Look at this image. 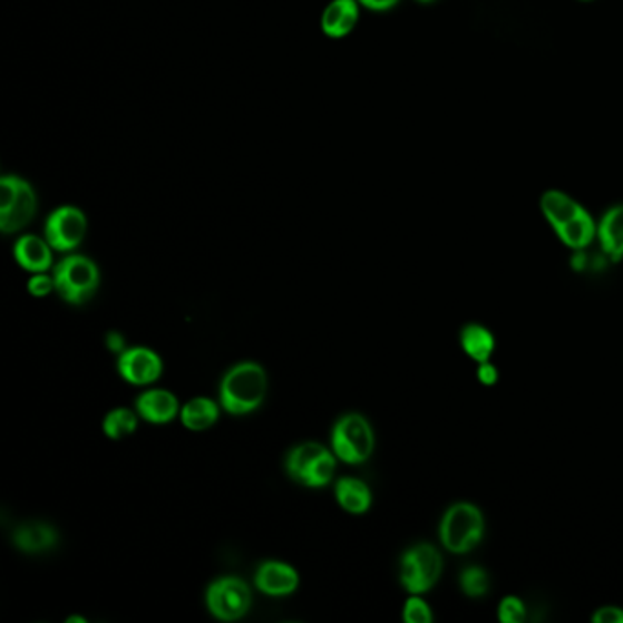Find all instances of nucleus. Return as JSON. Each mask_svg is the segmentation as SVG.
<instances>
[{"label":"nucleus","mask_w":623,"mask_h":623,"mask_svg":"<svg viewBox=\"0 0 623 623\" xmlns=\"http://www.w3.org/2000/svg\"><path fill=\"white\" fill-rule=\"evenodd\" d=\"M208 611L223 622H233L245 616L251 607L247 583L240 578H222L207 591Z\"/></svg>","instance_id":"nucleus-8"},{"label":"nucleus","mask_w":623,"mask_h":623,"mask_svg":"<svg viewBox=\"0 0 623 623\" xmlns=\"http://www.w3.org/2000/svg\"><path fill=\"white\" fill-rule=\"evenodd\" d=\"M254 582L269 596H288L299 587V574L288 563L267 562L260 565Z\"/></svg>","instance_id":"nucleus-11"},{"label":"nucleus","mask_w":623,"mask_h":623,"mask_svg":"<svg viewBox=\"0 0 623 623\" xmlns=\"http://www.w3.org/2000/svg\"><path fill=\"white\" fill-rule=\"evenodd\" d=\"M28 290H30L31 294H36V296H46L51 290H56V282L50 276H46V274L37 273L28 282Z\"/></svg>","instance_id":"nucleus-27"},{"label":"nucleus","mask_w":623,"mask_h":623,"mask_svg":"<svg viewBox=\"0 0 623 623\" xmlns=\"http://www.w3.org/2000/svg\"><path fill=\"white\" fill-rule=\"evenodd\" d=\"M593 622L596 623H623V609L602 607L594 613Z\"/></svg>","instance_id":"nucleus-28"},{"label":"nucleus","mask_w":623,"mask_h":623,"mask_svg":"<svg viewBox=\"0 0 623 623\" xmlns=\"http://www.w3.org/2000/svg\"><path fill=\"white\" fill-rule=\"evenodd\" d=\"M417 2H419V4H434L437 0H417Z\"/></svg>","instance_id":"nucleus-32"},{"label":"nucleus","mask_w":623,"mask_h":623,"mask_svg":"<svg viewBox=\"0 0 623 623\" xmlns=\"http://www.w3.org/2000/svg\"><path fill=\"white\" fill-rule=\"evenodd\" d=\"M37 213L36 191L21 176L0 178V228L2 233H17L33 220Z\"/></svg>","instance_id":"nucleus-3"},{"label":"nucleus","mask_w":623,"mask_h":623,"mask_svg":"<svg viewBox=\"0 0 623 623\" xmlns=\"http://www.w3.org/2000/svg\"><path fill=\"white\" fill-rule=\"evenodd\" d=\"M13 542L25 553H45L56 545L57 533L46 523H26L17 528Z\"/></svg>","instance_id":"nucleus-16"},{"label":"nucleus","mask_w":623,"mask_h":623,"mask_svg":"<svg viewBox=\"0 0 623 623\" xmlns=\"http://www.w3.org/2000/svg\"><path fill=\"white\" fill-rule=\"evenodd\" d=\"M497 377H499V373H497L496 370V366L490 364V362H481V364H479V370H477V379H479V382H481V384L485 386H494L497 382Z\"/></svg>","instance_id":"nucleus-30"},{"label":"nucleus","mask_w":623,"mask_h":623,"mask_svg":"<svg viewBox=\"0 0 623 623\" xmlns=\"http://www.w3.org/2000/svg\"><path fill=\"white\" fill-rule=\"evenodd\" d=\"M216 421H218V405L211 399L198 397L183 406L182 422L188 430H207Z\"/></svg>","instance_id":"nucleus-20"},{"label":"nucleus","mask_w":623,"mask_h":623,"mask_svg":"<svg viewBox=\"0 0 623 623\" xmlns=\"http://www.w3.org/2000/svg\"><path fill=\"white\" fill-rule=\"evenodd\" d=\"M107 342L111 351H121L125 348V339L119 333L108 334Z\"/></svg>","instance_id":"nucleus-31"},{"label":"nucleus","mask_w":623,"mask_h":623,"mask_svg":"<svg viewBox=\"0 0 623 623\" xmlns=\"http://www.w3.org/2000/svg\"><path fill=\"white\" fill-rule=\"evenodd\" d=\"M163 371V362L157 353L148 348H133L119 357V373L123 379L142 386L159 379Z\"/></svg>","instance_id":"nucleus-9"},{"label":"nucleus","mask_w":623,"mask_h":623,"mask_svg":"<svg viewBox=\"0 0 623 623\" xmlns=\"http://www.w3.org/2000/svg\"><path fill=\"white\" fill-rule=\"evenodd\" d=\"M137 413L145 421L154 425H165L173 421L178 413V399L167 390L145 391L136 402Z\"/></svg>","instance_id":"nucleus-13"},{"label":"nucleus","mask_w":623,"mask_h":623,"mask_svg":"<svg viewBox=\"0 0 623 623\" xmlns=\"http://www.w3.org/2000/svg\"><path fill=\"white\" fill-rule=\"evenodd\" d=\"M357 2L366 10L377 11V13L393 10L401 4V0H357Z\"/></svg>","instance_id":"nucleus-29"},{"label":"nucleus","mask_w":623,"mask_h":623,"mask_svg":"<svg viewBox=\"0 0 623 623\" xmlns=\"http://www.w3.org/2000/svg\"><path fill=\"white\" fill-rule=\"evenodd\" d=\"M362 6L357 0H331L320 17L322 33L330 39H344L356 30Z\"/></svg>","instance_id":"nucleus-10"},{"label":"nucleus","mask_w":623,"mask_h":623,"mask_svg":"<svg viewBox=\"0 0 623 623\" xmlns=\"http://www.w3.org/2000/svg\"><path fill=\"white\" fill-rule=\"evenodd\" d=\"M497 616L503 623H523L527 619V609H525V603L522 600L516 598V596H508L499 603Z\"/></svg>","instance_id":"nucleus-25"},{"label":"nucleus","mask_w":623,"mask_h":623,"mask_svg":"<svg viewBox=\"0 0 623 623\" xmlns=\"http://www.w3.org/2000/svg\"><path fill=\"white\" fill-rule=\"evenodd\" d=\"M461 587L470 598H483L490 588V578L487 571L481 567H468L461 574Z\"/></svg>","instance_id":"nucleus-24"},{"label":"nucleus","mask_w":623,"mask_h":623,"mask_svg":"<svg viewBox=\"0 0 623 623\" xmlns=\"http://www.w3.org/2000/svg\"><path fill=\"white\" fill-rule=\"evenodd\" d=\"M461 345L470 359L481 364V362L490 360L494 348H496V340L487 328L479 324H468L461 331Z\"/></svg>","instance_id":"nucleus-19"},{"label":"nucleus","mask_w":623,"mask_h":623,"mask_svg":"<svg viewBox=\"0 0 623 623\" xmlns=\"http://www.w3.org/2000/svg\"><path fill=\"white\" fill-rule=\"evenodd\" d=\"M442 574V556L434 545L421 543L406 551L401 562V583L411 594L430 591Z\"/></svg>","instance_id":"nucleus-6"},{"label":"nucleus","mask_w":623,"mask_h":623,"mask_svg":"<svg viewBox=\"0 0 623 623\" xmlns=\"http://www.w3.org/2000/svg\"><path fill=\"white\" fill-rule=\"evenodd\" d=\"M265 391H267V376L264 368L254 362H242L223 377L220 399L228 413L245 416L264 402Z\"/></svg>","instance_id":"nucleus-1"},{"label":"nucleus","mask_w":623,"mask_h":623,"mask_svg":"<svg viewBox=\"0 0 623 623\" xmlns=\"http://www.w3.org/2000/svg\"><path fill=\"white\" fill-rule=\"evenodd\" d=\"M405 620L408 623H430L434 620L431 609L425 600L411 596L405 605Z\"/></svg>","instance_id":"nucleus-26"},{"label":"nucleus","mask_w":623,"mask_h":623,"mask_svg":"<svg viewBox=\"0 0 623 623\" xmlns=\"http://www.w3.org/2000/svg\"><path fill=\"white\" fill-rule=\"evenodd\" d=\"M334 468H337V461H334L333 454L328 450L322 451V454L314 459L310 470L305 471L302 485L311 488L325 487V485L333 479Z\"/></svg>","instance_id":"nucleus-22"},{"label":"nucleus","mask_w":623,"mask_h":623,"mask_svg":"<svg viewBox=\"0 0 623 623\" xmlns=\"http://www.w3.org/2000/svg\"><path fill=\"white\" fill-rule=\"evenodd\" d=\"M324 446L317 445V442H304V445L294 446L293 450L288 456V474L293 477L294 481L302 483L305 471L310 470L314 459L324 451Z\"/></svg>","instance_id":"nucleus-21"},{"label":"nucleus","mask_w":623,"mask_h":623,"mask_svg":"<svg viewBox=\"0 0 623 623\" xmlns=\"http://www.w3.org/2000/svg\"><path fill=\"white\" fill-rule=\"evenodd\" d=\"M539 208H542L543 216L547 220L548 225L554 228V233L557 228H562L563 225H567L568 222H573L574 218H578L580 214L587 211L573 196H568L567 193L557 191V188H551V191L543 193L542 199H539Z\"/></svg>","instance_id":"nucleus-12"},{"label":"nucleus","mask_w":623,"mask_h":623,"mask_svg":"<svg viewBox=\"0 0 623 623\" xmlns=\"http://www.w3.org/2000/svg\"><path fill=\"white\" fill-rule=\"evenodd\" d=\"M87 216L81 208L62 205L48 216L45 225V239L56 251L68 253L81 245L87 236Z\"/></svg>","instance_id":"nucleus-7"},{"label":"nucleus","mask_w":623,"mask_h":623,"mask_svg":"<svg viewBox=\"0 0 623 623\" xmlns=\"http://www.w3.org/2000/svg\"><path fill=\"white\" fill-rule=\"evenodd\" d=\"M56 291L68 304H82L94 296L99 285V269L94 260L71 254L62 259L53 273Z\"/></svg>","instance_id":"nucleus-4"},{"label":"nucleus","mask_w":623,"mask_h":623,"mask_svg":"<svg viewBox=\"0 0 623 623\" xmlns=\"http://www.w3.org/2000/svg\"><path fill=\"white\" fill-rule=\"evenodd\" d=\"M337 499L340 507L351 514H364L371 507L370 488L353 477H342L337 483Z\"/></svg>","instance_id":"nucleus-18"},{"label":"nucleus","mask_w":623,"mask_h":623,"mask_svg":"<svg viewBox=\"0 0 623 623\" xmlns=\"http://www.w3.org/2000/svg\"><path fill=\"white\" fill-rule=\"evenodd\" d=\"M51 245L48 240L39 239L36 234H25L17 240L13 254L16 260L26 271L31 273H45L51 265Z\"/></svg>","instance_id":"nucleus-14"},{"label":"nucleus","mask_w":623,"mask_h":623,"mask_svg":"<svg viewBox=\"0 0 623 623\" xmlns=\"http://www.w3.org/2000/svg\"><path fill=\"white\" fill-rule=\"evenodd\" d=\"M580 2H591V0H580Z\"/></svg>","instance_id":"nucleus-33"},{"label":"nucleus","mask_w":623,"mask_h":623,"mask_svg":"<svg viewBox=\"0 0 623 623\" xmlns=\"http://www.w3.org/2000/svg\"><path fill=\"white\" fill-rule=\"evenodd\" d=\"M603 253L613 260L623 259V205H614L598 222V233Z\"/></svg>","instance_id":"nucleus-15"},{"label":"nucleus","mask_w":623,"mask_h":623,"mask_svg":"<svg viewBox=\"0 0 623 623\" xmlns=\"http://www.w3.org/2000/svg\"><path fill=\"white\" fill-rule=\"evenodd\" d=\"M596 233H598V223L594 222L588 211L556 231L557 239L574 251L587 249L596 239Z\"/></svg>","instance_id":"nucleus-17"},{"label":"nucleus","mask_w":623,"mask_h":623,"mask_svg":"<svg viewBox=\"0 0 623 623\" xmlns=\"http://www.w3.org/2000/svg\"><path fill=\"white\" fill-rule=\"evenodd\" d=\"M137 428V417L127 408H117L110 411L103 422V430L110 439H123L133 436Z\"/></svg>","instance_id":"nucleus-23"},{"label":"nucleus","mask_w":623,"mask_h":623,"mask_svg":"<svg viewBox=\"0 0 623 623\" xmlns=\"http://www.w3.org/2000/svg\"><path fill=\"white\" fill-rule=\"evenodd\" d=\"M441 542L451 554H467L481 543L485 534V517L471 503H456L442 517Z\"/></svg>","instance_id":"nucleus-2"},{"label":"nucleus","mask_w":623,"mask_h":623,"mask_svg":"<svg viewBox=\"0 0 623 623\" xmlns=\"http://www.w3.org/2000/svg\"><path fill=\"white\" fill-rule=\"evenodd\" d=\"M331 442H333L334 456L339 457L340 461L360 465L368 461L373 454L376 437L370 422L366 421L364 417L350 413L334 425Z\"/></svg>","instance_id":"nucleus-5"}]
</instances>
